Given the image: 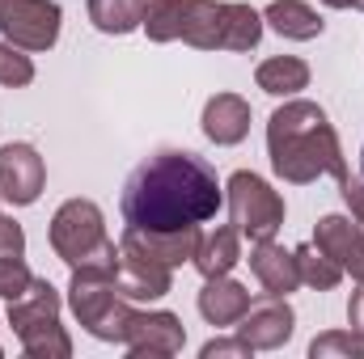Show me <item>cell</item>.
Here are the masks:
<instances>
[{"instance_id": "6da1fadb", "label": "cell", "mask_w": 364, "mask_h": 359, "mask_svg": "<svg viewBox=\"0 0 364 359\" xmlns=\"http://www.w3.org/2000/svg\"><path fill=\"white\" fill-rule=\"evenodd\" d=\"M225 203V186L216 170L186 153V148H161L149 161L132 170L123 182V220L132 228H199L208 224Z\"/></svg>"}, {"instance_id": "7a4b0ae2", "label": "cell", "mask_w": 364, "mask_h": 359, "mask_svg": "<svg viewBox=\"0 0 364 359\" xmlns=\"http://www.w3.org/2000/svg\"><path fill=\"white\" fill-rule=\"evenodd\" d=\"M267 157L279 182L288 186H309L322 174L339 182L348 174L343 144L318 101L305 97H284V106L267 118Z\"/></svg>"}, {"instance_id": "3957f363", "label": "cell", "mask_w": 364, "mask_h": 359, "mask_svg": "<svg viewBox=\"0 0 364 359\" xmlns=\"http://www.w3.org/2000/svg\"><path fill=\"white\" fill-rule=\"evenodd\" d=\"M51 250L68 270H110L119 267V245L106 237V216L93 199H68L51 216Z\"/></svg>"}, {"instance_id": "277c9868", "label": "cell", "mask_w": 364, "mask_h": 359, "mask_svg": "<svg viewBox=\"0 0 364 359\" xmlns=\"http://www.w3.org/2000/svg\"><path fill=\"white\" fill-rule=\"evenodd\" d=\"M263 38V13L233 0H191L182 21V43L195 51H233L246 55Z\"/></svg>"}, {"instance_id": "5b68a950", "label": "cell", "mask_w": 364, "mask_h": 359, "mask_svg": "<svg viewBox=\"0 0 364 359\" xmlns=\"http://www.w3.org/2000/svg\"><path fill=\"white\" fill-rule=\"evenodd\" d=\"M9 326L21 338V351L30 359H68L73 355V338L60 326V292L34 275V283L26 287V296L9 300Z\"/></svg>"}, {"instance_id": "8992f818", "label": "cell", "mask_w": 364, "mask_h": 359, "mask_svg": "<svg viewBox=\"0 0 364 359\" xmlns=\"http://www.w3.org/2000/svg\"><path fill=\"white\" fill-rule=\"evenodd\" d=\"M68 309L77 313L81 330L93 334L97 343H123V321H127L132 304L119 296L110 270H73Z\"/></svg>"}, {"instance_id": "52a82bcc", "label": "cell", "mask_w": 364, "mask_h": 359, "mask_svg": "<svg viewBox=\"0 0 364 359\" xmlns=\"http://www.w3.org/2000/svg\"><path fill=\"white\" fill-rule=\"evenodd\" d=\"M225 203H229V224L250 241H267L284 228V194L272 190V182L250 170L229 174Z\"/></svg>"}, {"instance_id": "ba28073f", "label": "cell", "mask_w": 364, "mask_h": 359, "mask_svg": "<svg viewBox=\"0 0 364 359\" xmlns=\"http://www.w3.org/2000/svg\"><path fill=\"white\" fill-rule=\"evenodd\" d=\"M123 347L127 355L144 359V355H178L186 347V330L170 309H132L123 321Z\"/></svg>"}, {"instance_id": "9c48e42d", "label": "cell", "mask_w": 364, "mask_h": 359, "mask_svg": "<svg viewBox=\"0 0 364 359\" xmlns=\"http://www.w3.org/2000/svg\"><path fill=\"white\" fill-rule=\"evenodd\" d=\"M60 26H64V9L55 0H17L13 13L0 21V34L21 51H51L60 43Z\"/></svg>"}, {"instance_id": "30bf717a", "label": "cell", "mask_w": 364, "mask_h": 359, "mask_svg": "<svg viewBox=\"0 0 364 359\" xmlns=\"http://www.w3.org/2000/svg\"><path fill=\"white\" fill-rule=\"evenodd\" d=\"M43 186H47V165H43V157H38L34 144L17 140V144L0 148V199L4 203L30 207V203H38Z\"/></svg>"}, {"instance_id": "8fae6325", "label": "cell", "mask_w": 364, "mask_h": 359, "mask_svg": "<svg viewBox=\"0 0 364 359\" xmlns=\"http://www.w3.org/2000/svg\"><path fill=\"white\" fill-rule=\"evenodd\" d=\"M242 343H250V351H279L292 330H296V313L288 304V296H267V300H250V309L242 313V321L233 326Z\"/></svg>"}, {"instance_id": "7c38bea8", "label": "cell", "mask_w": 364, "mask_h": 359, "mask_svg": "<svg viewBox=\"0 0 364 359\" xmlns=\"http://www.w3.org/2000/svg\"><path fill=\"white\" fill-rule=\"evenodd\" d=\"M314 245L335 258L343 275H352L356 283H364V224H356L352 216H322L314 228Z\"/></svg>"}, {"instance_id": "4fadbf2b", "label": "cell", "mask_w": 364, "mask_h": 359, "mask_svg": "<svg viewBox=\"0 0 364 359\" xmlns=\"http://www.w3.org/2000/svg\"><path fill=\"white\" fill-rule=\"evenodd\" d=\"M195 245H199V228H170V233H161V228H132V224L123 228V241H119V250L144 254V258H153V263H161L170 270L191 263Z\"/></svg>"}, {"instance_id": "5bb4252c", "label": "cell", "mask_w": 364, "mask_h": 359, "mask_svg": "<svg viewBox=\"0 0 364 359\" xmlns=\"http://www.w3.org/2000/svg\"><path fill=\"white\" fill-rule=\"evenodd\" d=\"M114 287L123 300H161L170 296L174 287V270L144 258V254H132V250H119V267H114Z\"/></svg>"}, {"instance_id": "9a60e30c", "label": "cell", "mask_w": 364, "mask_h": 359, "mask_svg": "<svg viewBox=\"0 0 364 359\" xmlns=\"http://www.w3.org/2000/svg\"><path fill=\"white\" fill-rule=\"evenodd\" d=\"M199 127L212 144L220 148H233L250 136V101L242 93H212L203 101V114H199Z\"/></svg>"}, {"instance_id": "2e32d148", "label": "cell", "mask_w": 364, "mask_h": 359, "mask_svg": "<svg viewBox=\"0 0 364 359\" xmlns=\"http://www.w3.org/2000/svg\"><path fill=\"white\" fill-rule=\"evenodd\" d=\"M250 270H255V279L263 283V292L267 296H292L296 287H301V270H296V254L292 250H284V245H275V237L267 241H255V250H250Z\"/></svg>"}, {"instance_id": "e0dca14e", "label": "cell", "mask_w": 364, "mask_h": 359, "mask_svg": "<svg viewBox=\"0 0 364 359\" xmlns=\"http://www.w3.org/2000/svg\"><path fill=\"white\" fill-rule=\"evenodd\" d=\"M199 317L208 321V326H220V330H229V326H237L242 321V313L250 309V292L237 283V279H229V275H216V279H203V287H199Z\"/></svg>"}, {"instance_id": "ac0fdd59", "label": "cell", "mask_w": 364, "mask_h": 359, "mask_svg": "<svg viewBox=\"0 0 364 359\" xmlns=\"http://www.w3.org/2000/svg\"><path fill=\"white\" fill-rule=\"evenodd\" d=\"M237 263H242V233H237L233 224H220V228H212V233H199V245H195L191 267L199 270L203 279L229 275Z\"/></svg>"}, {"instance_id": "d6986e66", "label": "cell", "mask_w": 364, "mask_h": 359, "mask_svg": "<svg viewBox=\"0 0 364 359\" xmlns=\"http://www.w3.org/2000/svg\"><path fill=\"white\" fill-rule=\"evenodd\" d=\"M263 26H272L279 38H292V43H309L326 30L322 13L309 9L305 0H272L263 9Z\"/></svg>"}, {"instance_id": "ffe728a7", "label": "cell", "mask_w": 364, "mask_h": 359, "mask_svg": "<svg viewBox=\"0 0 364 359\" xmlns=\"http://www.w3.org/2000/svg\"><path fill=\"white\" fill-rule=\"evenodd\" d=\"M255 85L272 97H296L301 89H309V64L296 60V55H275L263 60L255 68Z\"/></svg>"}, {"instance_id": "44dd1931", "label": "cell", "mask_w": 364, "mask_h": 359, "mask_svg": "<svg viewBox=\"0 0 364 359\" xmlns=\"http://www.w3.org/2000/svg\"><path fill=\"white\" fill-rule=\"evenodd\" d=\"M149 0H90V21L102 34H132L144 21Z\"/></svg>"}, {"instance_id": "7402d4cb", "label": "cell", "mask_w": 364, "mask_h": 359, "mask_svg": "<svg viewBox=\"0 0 364 359\" xmlns=\"http://www.w3.org/2000/svg\"><path fill=\"white\" fill-rule=\"evenodd\" d=\"M186 9H191V0H149V4H144L140 30H144L153 43H178L182 21H186Z\"/></svg>"}, {"instance_id": "603a6c76", "label": "cell", "mask_w": 364, "mask_h": 359, "mask_svg": "<svg viewBox=\"0 0 364 359\" xmlns=\"http://www.w3.org/2000/svg\"><path fill=\"white\" fill-rule=\"evenodd\" d=\"M292 254H296V270H301V283H305V287H314V292H335V287L343 283L339 263H335V258H326L314 241L296 245Z\"/></svg>"}, {"instance_id": "cb8c5ba5", "label": "cell", "mask_w": 364, "mask_h": 359, "mask_svg": "<svg viewBox=\"0 0 364 359\" xmlns=\"http://www.w3.org/2000/svg\"><path fill=\"white\" fill-rule=\"evenodd\" d=\"M314 359H364V338H356L352 330H326L309 343Z\"/></svg>"}, {"instance_id": "d4e9b609", "label": "cell", "mask_w": 364, "mask_h": 359, "mask_svg": "<svg viewBox=\"0 0 364 359\" xmlns=\"http://www.w3.org/2000/svg\"><path fill=\"white\" fill-rule=\"evenodd\" d=\"M34 81V60L13 47V43H0V85L4 89H26Z\"/></svg>"}, {"instance_id": "484cf974", "label": "cell", "mask_w": 364, "mask_h": 359, "mask_svg": "<svg viewBox=\"0 0 364 359\" xmlns=\"http://www.w3.org/2000/svg\"><path fill=\"white\" fill-rule=\"evenodd\" d=\"M30 283H34V270L26 267V258H0V300L26 296Z\"/></svg>"}, {"instance_id": "4316f807", "label": "cell", "mask_w": 364, "mask_h": 359, "mask_svg": "<svg viewBox=\"0 0 364 359\" xmlns=\"http://www.w3.org/2000/svg\"><path fill=\"white\" fill-rule=\"evenodd\" d=\"M0 258H26V233L17 220L0 216Z\"/></svg>"}, {"instance_id": "83f0119b", "label": "cell", "mask_w": 364, "mask_h": 359, "mask_svg": "<svg viewBox=\"0 0 364 359\" xmlns=\"http://www.w3.org/2000/svg\"><path fill=\"white\" fill-rule=\"evenodd\" d=\"M339 194H343V203L352 207V220H356V224H364V178H356V174H343V178H339Z\"/></svg>"}, {"instance_id": "f1b7e54d", "label": "cell", "mask_w": 364, "mask_h": 359, "mask_svg": "<svg viewBox=\"0 0 364 359\" xmlns=\"http://www.w3.org/2000/svg\"><path fill=\"white\" fill-rule=\"evenodd\" d=\"M203 359H233V355H250V343H242V338H212V343H203Z\"/></svg>"}, {"instance_id": "f546056e", "label": "cell", "mask_w": 364, "mask_h": 359, "mask_svg": "<svg viewBox=\"0 0 364 359\" xmlns=\"http://www.w3.org/2000/svg\"><path fill=\"white\" fill-rule=\"evenodd\" d=\"M348 330L356 338H364V283L352 292V300H348Z\"/></svg>"}, {"instance_id": "4dcf8cb0", "label": "cell", "mask_w": 364, "mask_h": 359, "mask_svg": "<svg viewBox=\"0 0 364 359\" xmlns=\"http://www.w3.org/2000/svg\"><path fill=\"white\" fill-rule=\"evenodd\" d=\"M322 4H326V9H352L356 0H322Z\"/></svg>"}, {"instance_id": "1f68e13d", "label": "cell", "mask_w": 364, "mask_h": 359, "mask_svg": "<svg viewBox=\"0 0 364 359\" xmlns=\"http://www.w3.org/2000/svg\"><path fill=\"white\" fill-rule=\"evenodd\" d=\"M13 4H17V0H0V21H4V17L13 13Z\"/></svg>"}, {"instance_id": "d6a6232c", "label": "cell", "mask_w": 364, "mask_h": 359, "mask_svg": "<svg viewBox=\"0 0 364 359\" xmlns=\"http://www.w3.org/2000/svg\"><path fill=\"white\" fill-rule=\"evenodd\" d=\"M360 178H364V148H360Z\"/></svg>"}, {"instance_id": "836d02e7", "label": "cell", "mask_w": 364, "mask_h": 359, "mask_svg": "<svg viewBox=\"0 0 364 359\" xmlns=\"http://www.w3.org/2000/svg\"><path fill=\"white\" fill-rule=\"evenodd\" d=\"M352 9H360V13H364V0H356V4H352Z\"/></svg>"}, {"instance_id": "e575fe53", "label": "cell", "mask_w": 364, "mask_h": 359, "mask_svg": "<svg viewBox=\"0 0 364 359\" xmlns=\"http://www.w3.org/2000/svg\"><path fill=\"white\" fill-rule=\"evenodd\" d=\"M0 355H4V347H0Z\"/></svg>"}]
</instances>
